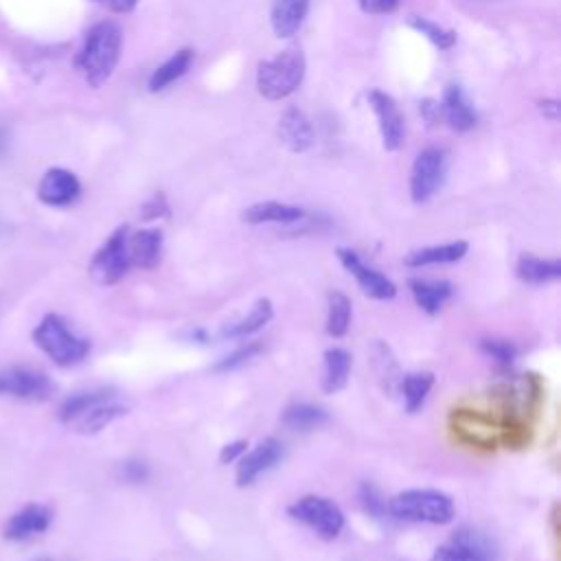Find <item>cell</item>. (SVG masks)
Returning <instances> with one entry per match:
<instances>
[{
  "instance_id": "cell-1",
  "label": "cell",
  "mask_w": 561,
  "mask_h": 561,
  "mask_svg": "<svg viewBox=\"0 0 561 561\" xmlns=\"http://www.w3.org/2000/svg\"><path fill=\"white\" fill-rule=\"evenodd\" d=\"M123 48V31L116 22L103 20L94 24L75 59V68L83 75L88 85L101 88L114 72Z\"/></svg>"
},
{
  "instance_id": "cell-2",
  "label": "cell",
  "mask_w": 561,
  "mask_h": 561,
  "mask_svg": "<svg viewBox=\"0 0 561 561\" xmlns=\"http://www.w3.org/2000/svg\"><path fill=\"white\" fill-rule=\"evenodd\" d=\"M392 519L445 526L456 517L454 500L438 489H405L388 500Z\"/></svg>"
},
{
  "instance_id": "cell-3",
  "label": "cell",
  "mask_w": 561,
  "mask_h": 561,
  "mask_svg": "<svg viewBox=\"0 0 561 561\" xmlns=\"http://www.w3.org/2000/svg\"><path fill=\"white\" fill-rule=\"evenodd\" d=\"M305 79V55L300 48L291 46L263 59L256 66V90L270 101H280L296 92Z\"/></svg>"
},
{
  "instance_id": "cell-4",
  "label": "cell",
  "mask_w": 561,
  "mask_h": 561,
  "mask_svg": "<svg viewBox=\"0 0 561 561\" xmlns=\"http://www.w3.org/2000/svg\"><path fill=\"white\" fill-rule=\"evenodd\" d=\"M33 340L57 366L64 368L83 362L90 353V342L77 335L57 313H48L39 320L33 331Z\"/></svg>"
},
{
  "instance_id": "cell-5",
  "label": "cell",
  "mask_w": 561,
  "mask_h": 561,
  "mask_svg": "<svg viewBox=\"0 0 561 561\" xmlns=\"http://www.w3.org/2000/svg\"><path fill=\"white\" fill-rule=\"evenodd\" d=\"M287 515L294 522L313 530L324 541L337 539L346 524V517H344V511L340 508V504L333 502L331 497L316 495V493L300 495L298 500H294L287 506Z\"/></svg>"
},
{
  "instance_id": "cell-6",
  "label": "cell",
  "mask_w": 561,
  "mask_h": 561,
  "mask_svg": "<svg viewBox=\"0 0 561 561\" xmlns=\"http://www.w3.org/2000/svg\"><path fill=\"white\" fill-rule=\"evenodd\" d=\"M127 237H129V228L127 226H118L107 239L105 243L94 252L92 261H90V276L94 283L99 285H116L121 283L129 267V250H127Z\"/></svg>"
},
{
  "instance_id": "cell-7",
  "label": "cell",
  "mask_w": 561,
  "mask_h": 561,
  "mask_svg": "<svg viewBox=\"0 0 561 561\" xmlns=\"http://www.w3.org/2000/svg\"><path fill=\"white\" fill-rule=\"evenodd\" d=\"M447 153L438 147H425L410 171V197L416 204L427 202L445 182Z\"/></svg>"
},
{
  "instance_id": "cell-8",
  "label": "cell",
  "mask_w": 561,
  "mask_h": 561,
  "mask_svg": "<svg viewBox=\"0 0 561 561\" xmlns=\"http://www.w3.org/2000/svg\"><path fill=\"white\" fill-rule=\"evenodd\" d=\"M449 427L454 436L473 449H497V419L478 410H454L449 414Z\"/></svg>"
},
{
  "instance_id": "cell-9",
  "label": "cell",
  "mask_w": 561,
  "mask_h": 561,
  "mask_svg": "<svg viewBox=\"0 0 561 561\" xmlns=\"http://www.w3.org/2000/svg\"><path fill=\"white\" fill-rule=\"evenodd\" d=\"M340 265L355 278L357 287L373 300H392L397 296V285L381 274L377 267L368 265L355 250L340 245L335 250Z\"/></svg>"
},
{
  "instance_id": "cell-10",
  "label": "cell",
  "mask_w": 561,
  "mask_h": 561,
  "mask_svg": "<svg viewBox=\"0 0 561 561\" xmlns=\"http://www.w3.org/2000/svg\"><path fill=\"white\" fill-rule=\"evenodd\" d=\"M55 383L42 370L28 366H11L0 370V397H15L24 401H44L53 394Z\"/></svg>"
},
{
  "instance_id": "cell-11",
  "label": "cell",
  "mask_w": 561,
  "mask_h": 561,
  "mask_svg": "<svg viewBox=\"0 0 561 561\" xmlns=\"http://www.w3.org/2000/svg\"><path fill=\"white\" fill-rule=\"evenodd\" d=\"M285 456V447L278 438L267 436L261 443H256L252 449H248L239 460H237V471H234V482L239 489L250 486L256 482V478H261L263 473H267L270 469H274Z\"/></svg>"
},
{
  "instance_id": "cell-12",
  "label": "cell",
  "mask_w": 561,
  "mask_h": 561,
  "mask_svg": "<svg viewBox=\"0 0 561 561\" xmlns=\"http://www.w3.org/2000/svg\"><path fill=\"white\" fill-rule=\"evenodd\" d=\"M366 99H368L370 110L375 112L383 149L386 151H397L403 145V134H405L403 114H401L397 101L390 94H386L383 90H377V88L368 90Z\"/></svg>"
},
{
  "instance_id": "cell-13",
  "label": "cell",
  "mask_w": 561,
  "mask_h": 561,
  "mask_svg": "<svg viewBox=\"0 0 561 561\" xmlns=\"http://www.w3.org/2000/svg\"><path fill=\"white\" fill-rule=\"evenodd\" d=\"M81 195L79 178L68 169H48L37 186V197L46 206H68Z\"/></svg>"
},
{
  "instance_id": "cell-14",
  "label": "cell",
  "mask_w": 561,
  "mask_h": 561,
  "mask_svg": "<svg viewBox=\"0 0 561 561\" xmlns=\"http://www.w3.org/2000/svg\"><path fill=\"white\" fill-rule=\"evenodd\" d=\"M53 519V513L44 504H26L18 513L9 517L4 524V539L9 541H26L35 535H42L48 530Z\"/></svg>"
},
{
  "instance_id": "cell-15",
  "label": "cell",
  "mask_w": 561,
  "mask_h": 561,
  "mask_svg": "<svg viewBox=\"0 0 561 561\" xmlns=\"http://www.w3.org/2000/svg\"><path fill=\"white\" fill-rule=\"evenodd\" d=\"M438 105H440V121L447 123V127L458 134L469 131L478 121V114L460 85H454V83L447 85Z\"/></svg>"
},
{
  "instance_id": "cell-16",
  "label": "cell",
  "mask_w": 561,
  "mask_h": 561,
  "mask_svg": "<svg viewBox=\"0 0 561 561\" xmlns=\"http://www.w3.org/2000/svg\"><path fill=\"white\" fill-rule=\"evenodd\" d=\"M408 289L416 307L427 316H438L454 296V285L445 278H410Z\"/></svg>"
},
{
  "instance_id": "cell-17",
  "label": "cell",
  "mask_w": 561,
  "mask_h": 561,
  "mask_svg": "<svg viewBox=\"0 0 561 561\" xmlns=\"http://www.w3.org/2000/svg\"><path fill=\"white\" fill-rule=\"evenodd\" d=\"M278 138L289 151L302 153L313 145L316 134L305 112H300L298 107H287L278 118Z\"/></svg>"
},
{
  "instance_id": "cell-18",
  "label": "cell",
  "mask_w": 561,
  "mask_h": 561,
  "mask_svg": "<svg viewBox=\"0 0 561 561\" xmlns=\"http://www.w3.org/2000/svg\"><path fill=\"white\" fill-rule=\"evenodd\" d=\"M307 217V213L300 206L294 204H285V202H276V199H267V202H256L252 206H248L241 213V219L245 224L252 226H261V224H283V226H291L298 224Z\"/></svg>"
},
{
  "instance_id": "cell-19",
  "label": "cell",
  "mask_w": 561,
  "mask_h": 561,
  "mask_svg": "<svg viewBox=\"0 0 561 561\" xmlns=\"http://www.w3.org/2000/svg\"><path fill=\"white\" fill-rule=\"evenodd\" d=\"M162 245L164 237L160 228H142L127 237V250L131 265L140 270H153L158 267L162 259Z\"/></svg>"
},
{
  "instance_id": "cell-20",
  "label": "cell",
  "mask_w": 561,
  "mask_h": 561,
  "mask_svg": "<svg viewBox=\"0 0 561 561\" xmlns=\"http://www.w3.org/2000/svg\"><path fill=\"white\" fill-rule=\"evenodd\" d=\"M467 252H469V243L462 241V239H458V241H447V243H438V245H425V248L410 250V252L403 256V265H408V267L449 265V263L462 261Z\"/></svg>"
},
{
  "instance_id": "cell-21",
  "label": "cell",
  "mask_w": 561,
  "mask_h": 561,
  "mask_svg": "<svg viewBox=\"0 0 561 561\" xmlns=\"http://www.w3.org/2000/svg\"><path fill=\"white\" fill-rule=\"evenodd\" d=\"M129 412L127 405H123L121 401H116V394L114 397H107L99 403H94L92 408H88L81 416H77L70 427L79 434H99L101 430H105L110 423H114L116 419L125 416Z\"/></svg>"
},
{
  "instance_id": "cell-22",
  "label": "cell",
  "mask_w": 561,
  "mask_h": 561,
  "mask_svg": "<svg viewBox=\"0 0 561 561\" xmlns=\"http://www.w3.org/2000/svg\"><path fill=\"white\" fill-rule=\"evenodd\" d=\"M272 318H274L272 300L270 298H259L243 318H239V320H234V322H230L221 329V337L224 340H248L250 335L265 329L272 322Z\"/></svg>"
},
{
  "instance_id": "cell-23",
  "label": "cell",
  "mask_w": 561,
  "mask_h": 561,
  "mask_svg": "<svg viewBox=\"0 0 561 561\" xmlns=\"http://www.w3.org/2000/svg\"><path fill=\"white\" fill-rule=\"evenodd\" d=\"M322 364H324L322 379H320L322 392L335 394V392L344 390L348 383V377H351V368H353L351 353L342 346H331L324 351Z\"/></svg>"
},
{
  "instance_id": "cell-24",
  "label": "cell",
  "mask_w": 561,
  "mask_h": 561,
  "mask_svg": "<svg viewBox=\"0 0 561 561\" xmlns=\"http://www.w3.org/2000/svg\"><path fill=\"white\" fill-rule=\"evenodd\" d=\"M515 274L522 283L528 285H550L561 278V261L541 259L533 252H524L515 263Z\"/></svg>"
},
{
  "instance_id": "cell-25",
  "label": "cell",
  "mask_w": 561,
  "mask_h": 561,
  "mask_svg": "<svg viewBox=\"0 0 561 561\" xmlns=\"http://www.w3.org/2000/svg\"><path fill=\"white\" fill-rule=\"evenodd\" d=\"M449 543L458 546L460 550L469 552L471 557H476L478 561H497L500 559V548L495 543V539L476 528V526H460L451 533V539Z\"/></svg>"
},
{
  "instance_id": "cell-26",
  "label": "cell",
  "mask_w": 561,
  "mask_h": 561,
  "mask_svg": "<svg viewBox=\"0 0 561 561\" xmlns=\"http://www.w3.org/2000/svg\"><path fill=\"white\" fill-rule=\"evenodd\" d=\"M309 11V0H272L270 20L276 37H291Z\"/></svg>"
},
{
  "instance_id": "cell-27",
  "label": "cell",
  "mask_w": 561,
  "mask_h": 561,
  "mask_svg": "<svg viewBox=\"0 0 561 561\" xmlns=\"http://www.w3.org/2000/svg\"><path fill=\"white\" fill-rule=\"evenodd\" d=\"M327 421H329L327 410L309 401L289 403L280 414V423L291 432H311L322 427Z\"/></svg>"
},
{
  "instance_id": "cell-28",
  "label": "cell",
  "mask_w": 561,
  "mask_h": 561,
  "mask_svg": "<svg viewBox=\"0 0 561 561\" xmlns=\"http://www.w3.org/2000/svg\"><path fill=\"white\" fill-rule=\"evenodd\" d=\"M436 383V375L432 370H414L405 373L399 383V394L403 397V408L405 412L414 414L423 408L427 394L432 392Z\"/></svg>"
},
{
  "instance_id": "cell-29",
  "label": "cell",
  "mask_w": 561,
  "mask_h": 561,
  "mask_svg": "<svg viewBox=\"0 0 561 561\" xmlns=\"http://www.w3.org/2000/svg\"><path fill=\"white\" fill-rule=\"evenodd\" d=\"M373 366H375V375L381 383V388L388 392V394H397L399 392V383H401V368H399V362L397 357L392 355L390 346L381 340H377L373 344Z\"/></svg>"
},
{
  "instance_id": "cell-30",
  "label": "cell",
  "mask_w": 561,
  "mask_h": 561,
  "mask_svg": "<svg viewBox=\"0 0 561 561\" xmlns=\"http://www.w3.org/2000/svg\"><path fill=\"white\" fill-rule=\"evenodd\" d=\"M351 320H353V302L344 291H329L327 296V333L335 340L344 337L351 329Z\"/></svg>"
},
{
  "instance_id": "cell-31",
  "label": "cell",
  "mask_w": 561,
  "mask_h": 561,
  "mask_svg": "<svg viewBox=\"0 0 561 561\" xmlns=\"http://www.w3.org/2000/svg\"><path fill=\"white\" fill-rule=\"evenodd\" d=\"M191 61H193V50L191 48H180L178 53H173L164 64H160L151 72V77L147 81L149 92H160L167 85H171L173 81H178L188 70Z\"/></svg>"
},
{
  "instance_id": "cell-32",
  "label": "cell",
  "mask_w": 561,
  "mask_h": 561,
  "mask_svg": "<svg viewBox=\"0 0 561 561\" xmlns=\"http://www.w3.org/2000/svg\"><path fill=\"white\" fill-rule=\"evenodd\" d=\"M114 397L112 388H90V390H81V392H72L70 397H66L59 405L57 419L66 425H70L77 416H81L88 408H92L94 403Z\"/></svg>"
},
{
  "instance_id": "cell-33",
  "label": "cell",
  "mask_w": 561,
  "mask_h": 561,
  "mask_svg": "<svg viewBox=\"0 0 561 561\" xmlns=\"http://www.w3.org/2000/svg\"><path fill=\"white\" fill-rule=\"evenodd\" d=\"M478 348L484 357L493 359L502 368H508L517 359V353H519L515 342L504 340V337H482L478 342Z\"/></svg>"
},
{
  "instance_id": "cell-34",
  "label": "cell",
  "mask_w": 561,
  "mask_h": 561,
  "mask_svg": "<svg viewBox=\"0 0 561 561\" xmlns=\"http://www.w3.org/2000/svg\"><path fill=\"white\" fill-rule=\"evenodd\" d=\"M410 26L421 33L423 37H427L436 48L440 50H449L454 44H456V31H449V28H443L438 26L436 22L427 20V18H421V15H414L410 18Z\"/></svg>"
},
{
  "instance_id": "cell-35",
  "label": "cell",
  "mask_w": 561,
  "mask_h": 561,
  "mask_svg": "<svg viewBox=\"0 0 561 561\" xmlns=\"http://www.w3.org/2000/svg\"><path fill=\"white\" fill-rule=\"evenodd\" d=\"M259 353H263V344L259 340H250L245 344H241L239 348H234L232 353L224 355L221 359H217L210 370L213 373H228V370H237L241 368L243 364H248L250 359H254Z\"/></svg>"
},
{
  "instance_id": "cell-36",
  "label": "cell",
  "mask_w": 561,
  "mask_h": 561,
  "mask_svg": "<svg viewBox=\"0 0 561 561\" xmlns=\"http://www.w3.org/2000/svg\"><path fill=\"white\" fill-rule=\"evenodd\" d=\"M357 500L362 504V508L377 522H386L390 517L388 513V500L381 495V491L370 484V482H362L357 489Z\"/></svg>"
},
{
  "instance_id": "cell-37",
  "label": "cell",
  "mask_w": 561,
  "mask_h": 561,
  "mask_svg": "<svg viewBox=\"0 0 561 561\" xmlns=\"http://www.w3.org/2000/svg\"><path fill=\"white\" fill-rule=\"evenodd\" d=\"M149 465L140 458H129L121 465V478L129 484H142L149 480Z\"/></svg>"
},
{
  "instance_id": "cell-38",
  "label": "cell",
  "mask_w": 561,
  "mask_h": 561,
  "mask_svg": "<svg viewBox=\"0 0 561 561\" xmlns=\"http://www.w3.org/2000/svg\"><path fill=\"white\" fill-rule=\"evenodd\" d=\"M140 217H142V221H153V219L169 217V202H167L164 193H153V195L140 206Z\"/></svg>"
},
{
  "instance_id": "cell-39",
  "label": "cell",
  "mask_w": 561,
  "mask_h": 561,
  "mask_svg": "<svg viewBox=\"0 0 561 561\" xmlns=\"http://www.w3.org/2000/svg\"><path fill=\"white\" fill-rule=\"evenodd\" d=\"M430 561H478L476 557H471L469 552H465V550H460L458 546H454V543H443V546H438L434 552H432V559Z\"/></svg>"
},
{
  "instance_id": "cell-40",
  "label": "cell",
  "mask_w": 561,
  "mask_h": 561,
  "mask_svg": "<svg viewBox=\"0 0 561 561\" xmlns=\"http://www.w3.org/2000/svg\"><path fill=\"white\" fill-rule=\"evenodd\" d=\"M245 451H248V440H245V438L230 440V443H226V445L219 449V462H221V465L237 462Z\"/></svg>"
},
{
  "instance_id": "cell-41",
  "label": "cell",
  "mask_w": 561,
  "mask_h": 561,
  "mask_svg": "<svg viewBox=\"0 0 561 561\" xmlns=\"http://www.w3.org/2000/svg\"><path fill=\"white\" fill-rule=\"evenodd\" d=\"M359 9L370 15H386L399 7V0H357Z\"/></svg>"
},
{
  "instance_id": "cell-42",
  "label": "cell",
  "mask_w": 561,
  "mask_h": 561,
  "mask_svg": "<svg viewBox=\"0 0 561 561\" xmlns=\"http://www.w3.org/2000/svg\"><path fill=\"white\" fill-rule=\"evenodd\" d=\"M421 114H423V118H425L430 125L440 123V105H438V101L425 99V101L421 103Z\"/></svg>"
},
{
  "instance_id": "cell-43",
  "label": "cell",
  "mask_w": 561,
  "mask_h": 561,
  "mask_svg": "<svg viewBox=\"0 0 561 561\" xmlns=\"http://www.w3.org/2000/svg\"><path fill=\"white\" fill-rule=\"evenodd\" d=\"M94 2H99L101 7H105V9L114 11V13H129L138 4V0H94Z\"/></svg>"
},
{
  "instance_id": "cell-44",
  "label": "cell",
  "mask_w": 561,
  "mask_h": 561,
  "mask_svg": "<svg viewBox=\"0 0 561 561\" xmlns=\"http://www.w3.org/2000/svg\"><path fill=\"white\" fill-rule=\"evenodd\" d=\"M537 107H539V112H541L546 118H550V121H557V118H559V101H557V99H543V101L537 103Z\"/></svg>"
},
{
  "instance_id": "cell-45",
  "label": "cell",
  "mask_w": 561,
  "mask_h": 561,
  "mask_svg": "<svg viewBox=\"0 0 561 561\" xmlns=\"http://www.w3.org/2000/svg\"><path fill=\"white\" fill-rule=\"evenodd\" d=\"M191 340H195L199 344H206L208 342V333L204 329H195V331H191Z\"/></svg>"
},
{
  "instance_id": "cell-46",
  "label": "cell",
  "mask_w": 561,
  "mask_h": 561,
  "mask_svg": "<svg viewBox=\"0 0 561 561\" xmlns=\"http://www.w3.org/2000/svg\"><path fill=\"white\" fill-rule=\"evenodd\" d=\"M7 145H9V136H7V129L0 127V156L7 151Z\"/></svg>"
},
{
  "instance_id": "cell-47",
  "label": "cell",
  "mask_w": 561,
  "mask_h": 561,
  "mask_svg": "<svg viewBox=\"0 0 561 561\" xmlns=\"http://www.w3.org/2000/svg\"><path fill=\"white\" fill-rule=\"evenodd\" d=\"M39 561H53V559H39Z\"/></svg>"
}]
</instances>
